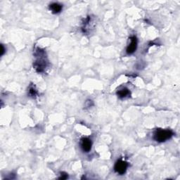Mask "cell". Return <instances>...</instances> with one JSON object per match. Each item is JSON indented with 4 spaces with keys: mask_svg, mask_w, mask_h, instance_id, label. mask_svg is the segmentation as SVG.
Returning <instances> with one entry per match:
<instances>
[{
    "mask_svg": "<svg viewBox=\"0 0 180 180\" xmlns=\"http://www.w3.org/2000/svg\"><path fill=\"white\" fill-rule=\"evenodd\" d=\"M38 59L34 63V67L37 72L42 73L45 70L47 67V62L45 61V58L42 57L44 56V52L41 49L37 51V54Z\"/></svg>",
    "mask_w": 180,
    "mask_h": 180,
    "instance_id": "obj_1",
    "label": "cell"
},
{
    "mask_svg": "<svg viewBox=\"0 0 180 180\" xmlns=\"http://www.w3.org/2000/svg\"><path fill=\"white\" fill-rule=\"evenodd\" d=\"M173 136V132L170 130H157L153 135V139L158 142H164Z\"/></svg>",
    "mask_w": 180,
    "mask_h": 180,
    "instance_id": "obj_2",
    "label": "cell"
},
{
    "mask_svg": "<svg viewBox=\"0 0 180 180\" xmlns=\"http://www.w3.org/2000/svg\"><path fill=\"white\" fill-rule=\"evenodd\" d=\"M128 167V164L127 162L122 161V160H119L114 166V170L116 172H118L120 174H123L127 170V168Z\"/></svg>",
    "mask_w": 180,
    "mask_h": 180,
    "instance_id": "obj_3",
    "label": "cell"
},
{
    "mask_svg": "<svg viewBox=\"0 0 180 180\" xmlns=\"http://www.w3.org/2000/svg\"><path fill=\"white\" fill-rule=\"evenodd\" d=\"M130 44L127 47V53L129 54H133L137 47V40H136V37H132L130 38Z\"/></svg>",
    "mask_w": 180,
    "mask_h": 180,
    "instance_id": "obj_4",
    "label": "cell"
},
{
    "mask_svg": "<svg viewBox=\"0 0 180 180\" xmlns=\"http://www.w3.org/2000/svg\"><path fill=\"white\" fill-rule=\"evenodd\" d=\"M92 145V141L89 138H83L81 140V147H82V150L85 152H89L91 151Z\"/></svg>",
    "mask_w": 180,
    "mask_h": 180,
    "instance_id": "obj_5",
    "label": "cell"
},
{
    "mask_svg": "<svg viewBox=\"0 0 180 180\" xmlns=\"http://www.w3.org/2000/svg\"><path fill=\"white\" fill-rule=\"evenodd\" d=\"M62 5L59 3H52L49 5V9L53 14H59L62 10Z\"/></svg>",
    "mask_w": 180,
    "mask_h": 180,
    "instance_id": "obj_6",
    "label": "cell"
},
{
    "mask_svg": "<svg viewBox=\"0 0 180 180\" xmlns=\"http://www.w3.org/2000/svg\"><path fill=\"white\" fill-rule=\"evenodd\" d=\"M117 94L120 98H125L127 97V96L130 94V92L128 89L124 88V89H122V90H119L117 93Z\"/></svg>",
    "mask_w": 180,
    "mask_h": 180,
    "instance_id": "obj_7",
    "label": "cell"
},
{
    "mask_svg": "<svg viewBox=\"0 0 180 180\" xmlns=\"http://www.w3.org/2000/svg\"><path fill=\"white\" fill-rule=\"evenodd\" d=\"M29 94L30 96H32L34 97L35 96H36L37 94V90H35L34 87H30L29 89Z\"/></svg>",
    "mask_w": 180,
    "mask_h": 180,
    "instance_id": "obj_8",
    "label": "cell"
},
{
    "mask_svg": "<svg viewBox=\"0 0 180 180\" xmlns=\"http://www.w3.org/2000/svg\"><path fill=\"white\" fill-rule=\"evenodd\" d=\"M68 177V175L66 173H64V172H62L61 174V177H59V179H65Z\"/></svg>",
    "mask_w": 180,
    "mask_h": 180,
    "instance_id": "obj_9",
    "label": "cell"
},
{
    "mask_svg": "<svg viewBox=\"0 0 180 180\" xmlns=\"http://www.w3.org/2000/svg\"><path fill=\"white\" fill-rule=\"evenodd\" d=\"M4 53V49L3 45H2V53H1V54L3 55Z\"/></svg>",
    "mask_w": 180,
    "mask_h": 180,
    "instance_id": "obj_10",
    "label": "cell"
}]
</instances>
